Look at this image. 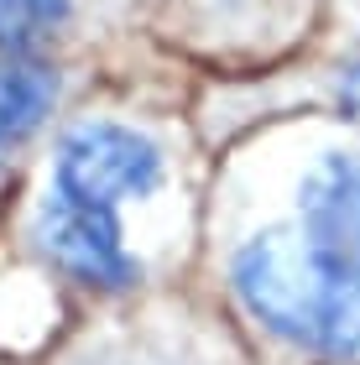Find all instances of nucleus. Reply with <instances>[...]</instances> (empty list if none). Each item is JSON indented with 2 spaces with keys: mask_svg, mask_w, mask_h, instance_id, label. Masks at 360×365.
<instances>
[{
  "mask_svg": "<svg viewBox=\"0 0 360 365\" xmlns=\"http://www.w3.org/2000/svg\"><path fill=\"white\" fill-rule=\"evenodd\" d=\"M245 308L282 339L360 360V162L329 157L303 182L292 230L256 235L235 256Z\"/></svg>",
  "mask_w": 360,
  "mask_h": 365,
  "instance_id": "f257e3e1",
  "label": "nucleus"
},
{
  "mask_svg": "<svg viewBox=\"0 0 360 365\" xmlns=\"http://www.w3.org/2000/svg\"><path fill=\"white\" fill-rule=\"evenodd\" d=\"M162 178V157L157 146L136 136L125 125L94 120L78 125L58 152V178H53V198H68V204L115 214L120 198H141L152 193Z\"/></svg>",
  "mask_w": 360,
  "mask_h": 365,
  "instance_id": "f03ea898",
  "label": "nucleus"
},
{
  "mask_svg": "<svg viewBox=\"0 0 360 365\" xmlns=\"http://www.w3.org/2000/svg\"><path fill=\"white\" fill-rule=\"evenodd\" d=\"M37 240L42 251L58 261L68 277L89 282V287H125L136 277V261L120 245V220L68 198H47L42 220H37Z\"/></svg>",
  "mask_w": 360,
  "mask_h": 365,
  "instance_id": "7ed1b4c3",
  "label": "nucleus"
},
{
  "mask_svg": "<svg viewBox=\"0 0 360 365\" xmlns=\"http://www.w3.org/2000/svg\"><path fill=\"white\" fill-rule=\"evenodd\" d=\"M53 94L58 78L47 63H37L21 47H0V152H11L42 125V115L53 110Z\"/></svg>",
  "mask_w": 360,
  "mask_h": 365,
  "instance_id": "20e7f679",
  "label": "nucleus"
},
{
  "mask_svg": "<svg viewBox=\"0 0 360 365\" xmlns=\"http://www.w3.org/2000/svg\"><path fill=\"white\" fill-rule=\"evenodd\" d=\"M68 0H0V42L11 37H31V31L53 26Z\"/></svg>",
  "mask_w": 360,
  "mask_h": 365,
  "instance_id": "39448f33",
  "label": "nucleus"
},
{
  "mask_svg": "<svg viewBox=\"0 0 360 365\" xmlns=\"http://www.w3.org/2000/svg\"><path fill=\"white\" fill-rule=\"evenodd\" d=\"M345 110L360 120V58L350 63V73H345Z\"/></svg>",
  "mask_w": 360,
  "mask_h": 365,
  "instance_id": "423d86ee",
  "label": "nucleus"
}]
</instances>
